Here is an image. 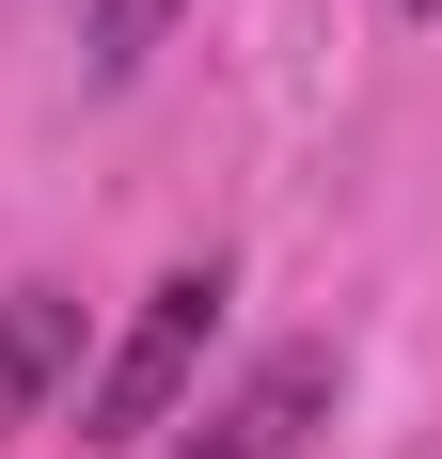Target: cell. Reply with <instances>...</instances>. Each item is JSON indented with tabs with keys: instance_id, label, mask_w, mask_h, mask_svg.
I'll return each mask as SVG.
<instances>
[{
	"instance_id": "7a4b0ae2",
	"label": "cell",
	"mask_w": 442,
	"mask_h": 459,
	"mask_svg": "<svg viewBox=\"0 0 442 459\" xmlns=\"http://www.w3.org/2000/svg\"><path fill=\"white\" fill-rule=\"evenodd\" d=\"M316 412H332V349L301 333V349H268V365L237 380L206 428H174V459H301V444H316Z\"/></svg>"
},
{
	"instance_id": "6da1fadb",
	"label": "cell",
	"mask_w": 442,
	"mask_h": 459,
	"mask_svg": "<svg viewBox=\"0 0 442 459\" xmlns=\"http://www.w3.org/2000/svg\"><path fill=\"white\" fill-rule=\"evenodd\" d=\"M221 301H237V270H158L142 285V317L95 349V380H80V444H158V428L190 412V380H206V333H221Z\"/></svg>"
},
{
	"instance_id": "3957f363",
	"label": "cell",
	"mask_w": 442,
	"mask_h": 459,
	"mask_svg": "<svg viewBox=\"0 0 442 459\" xmlns=\"http://www.w3.org/2000/svg\"><path fill=\"white\" fill-rule=\"evenodd\" d=\"M80 380V301L64 285H0V428H32Z\"/></svg>"
},
{
	"instance_id": "5b68a950",
	"label": "cell",
	"mask_w": 442,
	"mask_h": 459,
	"mask_svg": "<svg viewBox=\"0 0 442 459\" xmlns=\"http://www.w3.org/2000/svg\"><path fill=\"white\" fill-rule=\"evenodd\" d=\"M395 16H442V0H395Z\"/></svg>"
},
{
	"instance_id": "277c9868",
	"label": "cell",
	"mask_w": 442,
	"mask_h": 459,
	"mask_svg": "<svg viewBox=\"0 0 442 459\" xmlns=\"http://www.w3.org/2000/svg\"><path fill=\"white\" fill-rule=\"evenodd\" d=\"M174 16H190V0H95V16H80V64H95V80H142V64L174 48Z\"/></svg>"
}]
</instances>
